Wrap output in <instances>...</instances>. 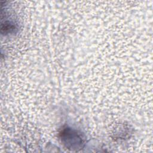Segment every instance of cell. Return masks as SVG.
I'll return each mask as SVG.
<instances>
[{"label":"cell","instance_id":"cell-1","mask_svg":"<svg viewBox=\"0 0 153 153\" xmlns=\"http://www.w3.org/2000/svg\"><path fill=\"white\" fill-rule=\"evenodd\" d=\"M62 141L63 144L71 150H78L81 149L84 140L81 136L76 131L66 128L61 134Z\"/></svg>","mask_w":153,"mask_h":153}]
</instances>
